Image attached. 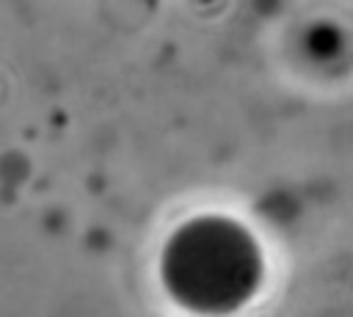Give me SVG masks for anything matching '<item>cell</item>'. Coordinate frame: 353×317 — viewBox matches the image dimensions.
Returning a JSON list of instances; mask_svg holds the SVG:
<instances>
[{
  "label": "cell",
  "mask_w": 353,
  "mask_h": 317,
  "mask_svg": "<svg viewBox=\"0 0 353 317\" xmlns=\"http://www.w3.org/2000/svg\"><path fill=\"white\" fill-rule=\"evenodd\" d=\"M265 278V256L254 232L218 212L179 223L160 254L168 298L199 317H226L248 306Z\"/></svg>",
  "instance_id": "obj_1"
},
{
  "label": "cell",
  "mask_w": 353,
  "mask_h": 317,
  "mask_svg": "<svg viewBox=\"0 0 353 317\" xmlns=\"http://www.w3.org/2000/svg\"><path fill=\"white\" fill-rule=\"evenodd\" d=\"M342 47V30L331 22H317L306 30V50L314 58H334Z\"/></svg>",
  "instance_id": "obj_2"
}]
</instances>
